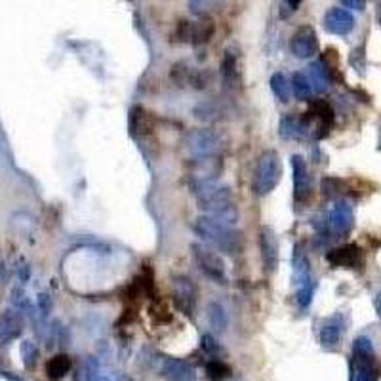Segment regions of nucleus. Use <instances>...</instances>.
Here are the masks:
<instances>
[{"label": "nucleus", "instance_id": "nucleus-1", "mask_svg": "<svg viewBox=\"0 0 381 381\" xmlns=\"http://www.w3.org/2000/svg\"><path fill=\"white\" fill-rule=\"evenodd\" d=\"M197 204L204 216L219 224L232 227L239 221V208L232 200L229 185H200L197 187Z\"/></svg>", "mask_w": 381, "mask_h": 381}, {"label": "nucleus", "instance_id": "nucleus-2", "mask_svg": "<svg viewBox=\"0 0 381 381\" xmlns=\"http://www.w3.org/2000/svg\"><path fill=\"white\" fill-rule=\"evenodd\" d=\"M195 231L200 239L208 244H212L214 248H217L224 254L229 256H237L242 252V235L239 231H235L229 225H224L212 219L208 216L197 217L195 224Z\"/></svg>", "mask_w": 381, "mask_h": 381}, {"label": "nucleus", "instance_id": "nucleus-3", "mask_svg": "<svg viewBox=\"0 0 381 381\" xmlns=\"http://www.w3.org/2000/svg\"><path fill=\"white\" fill-rule=\"evenodd\" d=\"M381 366L373 351V343L366 336L353 341V355L349 362V381H380Z\"/></svg>", "mask_w": 381, "mask_h": 381}, {"label": "nucleus", "instance_id": "nucleus-4", "mask_svg": "<svg viewBox=\"0 0 381 381\" xmlns=\"http://www.w3.org/2000/svg\"><path fill=\"white\" fill-rule=\"evenodd\" d=\"M282 177L281 155L273 149L263 151L257 157L256 168H254V179H252V190L257 197H265L273 193Z\"/></svg>", "mask_w": 381, "mask_h": 381}, {"label": "nucleus", "instance_id": "nucleus-5", "mask_svg": "<svg viewBox=\"0 0 381 381\" xmlns=\"http://www.w3.org/2000/svg\"><path fill=\"white\" fill-rule=\"evenodd\" d=\"M301 120L305 124L307 133L313 132L316 140H323L334 128L336 113H334V109L328 101L318 100L311 103V107L305 113V116H301Z\"/></svg>", "mask_w": 381, "mask_h": 381}, {"label": "nucleus", "instance_id": "nucleus-6", "mask_svg": "<svg viewBox=\"0 0 381 381\" xmlns=\"http://www.w3.org/2000/svg\"><path fill=\"white\" fill-rule=\"evenodd\" d=\"M185 149L193 158L214 157L219 149V135L210 128H195L185 135Z\"/></svg>", "mask_w": 381, "mask_h": 381}, {"label": "nucleus", "instance_id": "nucleus-7", "mask_svg": "<svg viewBox=\"0 0 381 381\" xmlns=\"http://www.w3.org/2000/svg\"><path fill=\"white\" fill-rule=\"evenodd\" d=\"M193 256H195L199 269L206 274L208 279H212L217 284L227 282V269H225L224 257L219 254L212 252L210 248H204L200 244H193Z\"/></svg>", "mask_w": 381, "mask_h": 381}, {"label": "nucleus", "instance_id": "nucleus-8", "mask_svg": "<svg viewBox=\"0 0 381 381\" xmlns=\"http://www.w3.org/2000/svg\"><path fill=\"white\" fill-rule=\"evenodd\" d=\"M292 54L299 59H309L318 54V36L311 25H301L292 34L290 41Z\"/></svg>", "mask_w": 381, "mask_h": 381}, {"label": "nucleus", "instance_id": "nucleus-9", "mask_svg": "<svg viewBox=\"0 0 381 381\" xmlns=\"http://www.w3.org/2000/svg\"><path fill=\"white\" fill-rule=\"evenodd\" d=\"M172 294H174L175 305L182 309L183 315L193 316L197 309V288L189 276H175L172 282Z\"/></svg>", "mask_w": 381, "mask_h": 381}, {"label": "nucleus", "instance_id": "nucleus-10", "mask_svg": "<svg viewBox=\"0 0 381 381\" xmlns=\"http://www.w3.org/2000/svg\"><path fill=\"white\" fill-rule=\"evenodd\" d=\"M224 170V162L217 157H204V158H193L190 162V179L197 185H210L216 177H219Z\"/></svg>", "mask_w": 381, "mask_h": 381}, {"label": "nucleus", "instance_id": "nucleus-11", "mask_svg": "<svg viewBox=\"0 0 381 381\" xmlns=\"http://www.w3.org/2000/svg\"><path fill=\"white\" fill-rule=\"evenodd\" d=\"M323 25L328 33L345 36V34H349L355 29V17H353V14L349 10L336 6V8H330L324 14Z\"/></svg>", "mask_w": 381, "mask_h": 381}, {"label": "nucleus", "instance_id": "nucleus-12", "mask_svg": "<svg viewBox=\"0 0 381 381\" xmlns=\"http://www.w3.org/2000/svg\"><path fill=\"white\" fill-rule=\"evenodd\" d=\"M259 250H261V263H263V269L265 273H274L276 267H279V241H276V235L273 232V229L269 227H263L259 231Z\"/></svg>", "mask_w": 381, "mask_h": 381}, {"label": "nucleus", "instance_id": "nucleus-13", "mask_svg": "<svg viewBox=\"0 0 381 381\" xmlns=\"http://www.w3.org/2000/svg\"><path fill=\"white\" fill-rule=\"evenodd\" d=\"M292 172H294V199L305 202L311 197V175L307 170L305 158L301 155H292Z\"/></svg>", "mask_w": 381, "mask_h": 381}, {"label": "nucleus", "instance_id": "nucleus-14", "mask_svg": "<svg viewBox=\"0 0 381 381\" xmlns=\"http://www.w3.org/2000/svg\"><path fill=\"white\" fill-rule=\"evenodd\" d=\"M330 227L331 231L340 237H345L353 231L355 227V214H353V206L345 202V200H338L330 210Z\"/></svg>", "mask_w": 381, "mask_h": 381}, {"label": "nucleus", "instance_id": "nucleus-15", "mask_svg": "<svg viewBox=\"0 0 381 381\" xmlns=\"http://www.w3.org/2000/svg\"><path fill=\"white\" fill-rule=\"evenodd\" d=\"M292 273H294V282H296L298 290L303 286H309V284H315L313 271H311V261H309L301 242L296 244L294 252H292Z\"/></svg>", "mask_w": 381, "mask_h": 381}, {"label": "nucleus", "instance_id": "nucleus-16", "mask_svg": "<svg viewBox=\"0 0 381 381\" xmlns=\"http://www.w3.org/2000/svg\"><path fill=\"white\" fill-rule=\"evenodd\" d=\"M328 263L334 267H341V269H355L356 265H360L362 261V250L358 248L356 244H343L340 248L330 250L326 254Z\"/></svg>", "mask_w": 381, "mask_h": 381}, {"label": "nucleus", "instance_id": "nucleus-17", "mask_svg": "<svg viewBox=\"0 0 381 381\" xmlns=\"http://www.w3.org/2000/svg\"><path fill=\"white\" fill-rule=\"evenodd\" d=\"M343 334H345V323H343V318L340 315L331 316L328 318L326 323L320 326V330H318V341H320V345L323 349H336L343 340Z\"/></svg>", "mask_w": 381, "mask_h": 381}, {"label": "nucleus", "instance_id": "nucleus-18", "mask_svg": "<svg viewBox=\"0 0 381 381\" xmlns=\"http://www.w3.org/2000/svg\"><path fill=\"white\" fill-rule=\"evenodd\" d=\"M23 331V315L17 309H8L0 316V343L6 345L21 336Z\"/></svg>", "mask_w": 381, "mask_h": 381}, {"label": "nucleus", "instance_id": "nucleus-19", "mask_svg": "<svg viewBox=\"0 0 381 381\" xmlns=\"http://www.w3.org/2000/svg\"><path fill=\"white\" fill-rule=\"evenodd\" d=\"M162 378L168 381H195L197 372L195 368L182 358H164V362L160 366Z\"/></svg>", "mask_w": 381, "mask_h": 381}, {"label": "nucleus", "instance_id": "nucleus-20", "mask_svg": "<svg viewBox=\"0 0 381 381\" xmlns=\"http://www.w3.org/2000/svg\"><path fill=\"white\" fill-rule=\"evenodd\" d=\"M305 76L309 78V84H311L313 91H316V94H324V91L330 90V69L324 65L323 61H313V63H309V65H307Z\"/></svg>", "mask_w": 381, "mask_h": 381}, {"label": "nucleus", "instance_id": "nucleus-21", "mask_svg": "<svg viewBox=\"0 0 381 381\" xmlns=\"http://www.w3.org/2000/svg\"><path fill=\"white\" fill-rule=\"evenodd\" d=\"M221 80L225 86H239L241 83V69H239V56L237 52H232V48L225 52L224 61H221Z\"/></svg>", "mask_w": 381, "mask_h": 381}, {"label": "nucleus", "instance_id": "nucleus-22", "mask_svg": "<svg viewBox=\"0 0 381 381\" xmlns=\"http://www.w3.org/2000/svg\"><path fill=\"white\" fill-rule=\"evenodd\" d=\"M73 368V360L71 356L65 353H59V355L52 356L50 360L46 362V378L50 381H61L67 373L71 372Z\"/></svg>", "mask_w": 381, "mask_h": 381}, {"label": "nucleus", "instance_id": "nucleus-23", "mask_svg": "<svg viewBox=\"0 0 381 381\" xmlns=\"http://www.w3.org/2000/svg\"><path fill=\"white\" fill-rule=\"evenodd\" d=\"M153 130V116L143 107H133L130 111V133L133 138L147 135Z\"/></svg>", "mask_w": 381, "mask_h": 381}, {"label": "nucleus", "instance_id": "nucleus-24", "mask_svg": "<svg viewBox=\"0 0 381 381\" xmlns=\"http://www.w3.org/2000/svg\"><path fill=\"white\" fill-rule=\"evenodd\" d=\"M279 133H281L284 140H301V138H305L307 135V130L301 118H298V116L294 115H288L281 120Z\"/></svg>", "mask_w": 381, "mask_h": 381}, {"label": "nucleus", "instance_id": "nucleus-25", "mask_svg": "<svg viewBox=\"0 0 381 381\" xmlns=\"http://www.w3.org/2000/svg\"><path fill=\"white\" fill-rule=\"evenodd\" d=\"M216 33V23L210 19V17H202L197 23H193V29H190V42L195 46H200V44H206L210 42V39Z\"/></svg>", "mask_w": 381, "mask_h": 381}, {"label": "nucleus", "instance_id": "nucleus-26", "mask_svg": "<svg viewBox=\"0 0 381 381\" xmlns=\"http://www.w3.org/2000/svg\"><path fill=\"white\" fill-rule=\"evenodd\" d=\"M208 323L210 326L214 328L216 331H225L227 328V324H229V316H227V311H225V307L221 303H217V301H212L210 305H208Z\"/></svg>", "mask_w": 381, "mask_h": 381}, {"label": "nucleus", "instance_id": "nucleus-27", "mask_svg": "<svg viewBox=\"0 0 381 381\" xmlns=\"http://www.w3.org/2000/svg\"><path fill=\"white\" fill-rule=\"evenodd\" d=\"M271 90H273L274 98L282 103H288L292 98V86L290 80L286 78L284 73H274L271 76Z\"/></svg>", "mask_w": 381, "mask_h": 381}, {"label": "nucleus", "instance_id": "nucleus-28", "mask_svg": "<svg viewBox=\"0 0 381 381\" xmlns=\"http://www.w3.org/2000/svg\"><path fill=\"white\" fill-rule=\"evenodd\" d=\"M292 94L298 98L299 101H309L311 96H313V88L309 84V78L305 76V73H294L290 80Z\"/></svg>", "mask_w": 381, "mask_h": 381}, {"label": "nucleus", "instance_id": "nucleus-29", "mask_svg": "<svg viewBox=\"0 0 381 381\" xmlns=\"http://www.w3.org/2000/svg\"><path fill=\"white\" fill-rule=\"evenodd\" d=\"M100 372V362L96 360V356H86L78 370H76V381H94Z\"/></svg>", "mask_w": 381, "mask_h": 381}, {"label": "nucleus", "instance_id": "nucleus-30", "mask_svg": "<svg viewBox=\"0 0 381 381\" xmlns=\"http://www.w3.org/2000/svg\"><path fill=\"white\" fill-rule=\"evenodd\" d=\"M204 372H206V380L208 381H225L229 375H231V368L225 364L224 360H210L206 362V368H204Z\"/></svg>", "mask_w": 381, "mask_h": 381}, {"label": "nucleus", "instance_id": "nucleus-31", "mask_svg": "<svg viewBox=\"0 0 381 381\" xmlns=\"http://www.w3.org/2000/svg\"><path fill=\"white\" fill-rule=\"evenodd\" d=\"M195 116L199 120H216L219 116V107L216 101H208V103H200L199 107L195 109Z\"/></svg>", "mask_w": 381, "mask_h": 381}, {"label": "nucleus", "instance_id": "nucleus-32", "mask_svg": "<svg viewBox=\"0 0 381 381\" xmlns=\"http://www.w3.org/2000/svg\"><path fill=\"white\" fill-rule=\"evenodd\" d=\"M21 358H23V364L25 368H33L36 364V358H39V349L31 340H25L21 343Z\"/></svg>", "mask_w": 381, "mask_h": 381}, {"label": "nucleus", "instance_id": "nucleus-33", "mask_svg": "<svg viewBox=\"0 0 381 381\" xmlns=\"http://www.w3.org/2000/svg\"><path fill=\"white\" fill-rule=\"evenodd\" d=\"M200 349L206 353V355H219L221 353V345H219V341L212 336V334H204L202 338H200Z\"/></svg>", "mask_w": 381, "mask_h": 381}, {"label": "nucleus", "instance_id": "nucleus-34", "mask_svg": "<svg viewBox=\"0 0 381 381\" xmlns=\"http://www.w3.org/2000/svg\"><path fill=\"white\" fill-rule=\"evenodd\" d=\"M190 29H193V23L190 21H179L177 25V31H175V39L179 42H190Z\"/></svg>", "mask_w": 381, "mask_h": 381}, {"label": "nucleus", "instance_id": "nucleus-35", "mask_svg": "<svg viewBox=\"0 0 381 381\" xmlns=\"http://www.w3.org/2000/svg\"><path fill=\"white\" fill-rule=\"evenodd\" d=\"M36 301H39V311H41L42 315H44V316L48 315V313H50V311H52V299H50V296H48V294H41Z\"/></svg>", "mask_w": 381, "mask_h": 381}, {"label": "nucleus", "instance_id": "nucleus-36", "mask_svg": "<svg viewBox=\"0 0 381 381\" xmlns=\"http://www.w3.org/2000/svg\"><path fill=\"white\" fill-rule=\"evenodd\" d=\"M281 16L282 17H288L290 14H294L296 10L299 8V2L296 0V2H281Z\"/></svg>", "mask_w": 381, "mask_h": 381}, {"label": "nucleus", "instance_id": "nucleus-37", "mask_svg": "<svg viewBox=\"0 0 381 381\" xmlns=\"http://www.w3.org/2000/svg\"><path fill=\"white\" fill-rule=\"evenodd\" d=\"M341 6H347V8L353 10H364V2H360V0H343L341 2Z\"/></svg>", "mask_w": 381, "mask_h": 381}, {"label": "nucleus", "instance_id": "nucleus-38", "mask_svg": "<svg viewBox=\"0 0 381 381\" xmlns=\"http://www.w3.org/2000/svg\"><path fill=\"white\" fill-rule=\"evenodd\" d=\"M6 281H8V267L4 261H0V284H4Z\"/></svg>", "mask_w": 381, "mask_h": 381}, {"label": "nucleus", "instance_id": "nucleus-39", "mask_svg": "<svg viewBox=\"0 0 381 381\" xmlns=\"http://www.w3.org/2000/svg\"><path fill=\"white\" fill-rule=\"evenodd\" d=\"M373 307H375V313H378L381 320V292H378V296L373 298Z\"/></svg>", "mask_w": 381, "mask_h": 381}, {"label": "nucleus", "instance_id": "nucleus-40", "mask_svg": "<svg viewBox=\"0 0 381 381\" xmlns=\"http://www.w3.org/2000/svg\"><path fill=\"white\" fill-rule=\"evenodd\" d=\"M0 375H2V378H8L10 381H23V380H19V378H14V375H10V372H0Z\"/></svg>", "mask_w": 381, "mask_h": 381}, {"label": "nucleus", "instance_id": "nucleus-41", "mask_svg": "<svg viewBox=\"0 0 381 381\" xmlns=\"http://www.w3.org/2000/svg\"><path fill=\"white\" fill-rule=\"evenodd\" d=\"M378 19H380V23H381V4H380V8H378Z\"/></svg>", "mask_w": 381, "mask_h": 381}, {"label": "nucleus", "instance_id": "nucleus-42", "mask_svg": "<svg viewBox=\"0 0 381 381\" xmlns=\"http://www.w3.org/2000/svg\"><path fill=\"white\" fill-rule=\"evenodd\" d=\"M118 381H132V378H126V375H124V378H120Z\"/></svg>", "mask_w": 381, "mask_h": 381}]
</instances>
